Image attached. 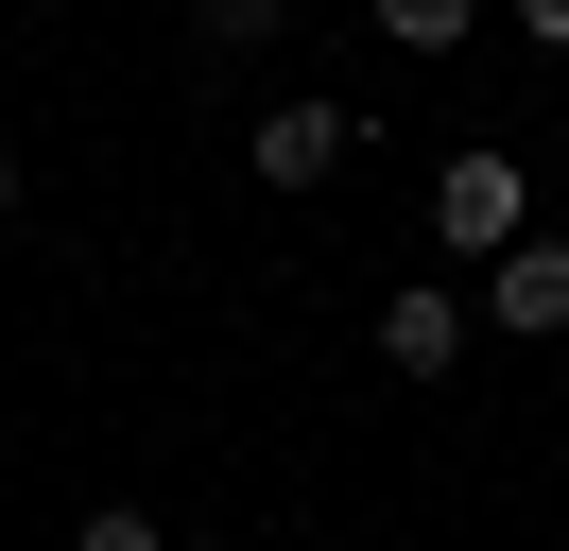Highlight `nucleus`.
<instances>
[{
  "label": "nucleus",
  "mask_w": 569,
  "mask_h": 551,
  "mask_svg": "<svg viewBox=\"0 0 569 551\" xmlns=\"http://www.w3.org/2000/svg\"><path fill=\"white\" fill-rule=\"evenodd\" d=\"M431 241H449V259H518V241H535V172L466 138V156L431 172Z\"/></svg>",
  "instance_id": "1"
},
{
  "label": "nucleus",
  "mask_w": 569,
  "mask_h": 551,
  "mask_svg": "<svg viewBox=\"0 0 569 551\" xmlns=\"http://www.w3.org/2000/svg\"><path fill=\"white\" fill-rule=\"evenodd\" d=\"M346 138H362V121L311 87V103H277V121L242 138V156H259V190H328V172H346Z\"/></svg>",
  "instance_id": "2"
},
{
  "label": "nucleus",
  "mask_w": 569,
  "mask_h": 551,
  "mask_svg": "<svg viewBox=\"0 0 569 551\" xmlns=\"http://www.w3.org/2000/svg\"><path fill=\"white\" fill-rule=\"evenodd\" d=\"M380 362H397V379H449V362H466V293H449V276L380 293Z\"/></svg>",
  "instance_id": "3"
},
{
  "label": "nucleus",
  "mask_w": 569,
  "mask_h": 551,
  "mask_svg": "<svg viewBox=\"0 0 569 551\" xmlns=\"http://www.w3.org/2000/svg\"><path fill=\"white\" fill-rule=\"evenodd\" d=\"M483 310L500 328H569V241H518V259L483 276Z\"/></svg>",
  "instance_id": "4"
},
{
  "label": "nucleus",
  "mask_w": 569,
  "mask_h": 551,
  "mask_svg": "<svg viewBox=\"0 0 569 551\" xmlns=\"http://www.w3.org/2000/svg\"><path fill=\"white\" fill-rule=\"evenodd\" d=\"M362 18H380L397 52H466V18H483V0H362Z\"/></svg>",
  "instance_id": "5"
},
{
  "label": "nucleus",
  "mask_w": 569,
  "mask_h": 551,
  "mask_svg": "<svg viewBox=\"0 0 569 551\" xmlns=\"http://www.w3.org/2000/svg\"><path fill=\"white\" fill-rule=\"evenodd\" d=\"M277 18H293V0H208V52H259Z\"/></svg>",
  "instance_id": "6"
},
{
  "label": "nucleus",
  "mask_w": 569,
  "mask_h": 551,
  "mask_svg": "<svg viewBox=\"0 0 569 551\" xmlns=\"http://www.w3.org/2000/svg\"><path fill=\"white\" fill-rule=\"evenodd\" d=\"M70 551H173V534H156V517H139V500H104V517H87V534H70Z\"/></svg>",
  "instance_id": "7"
},
{
  "label": "nucleus",
  "mask_w": 569,
  "mask_h": 551,
  "mask_svg": "<svg viewBox=\"0 0 569 551\" xmlns=\"http://www.w3.org/2000/svg\"><path fill=\"white\" fill-rule=\"evenodd\" d=\"M518 34H535V52H569V0H518Z\"/></svg>",
  "instance_id": "8"
},
{
  "label": "nucleus",
  "mask_w": 569,
  "mask_h": 551,
  "mask_svg": "<svg viewBox=\"0 0 569 551\" xmlns=\"http://www.w3.org/2000/svg\"><path fill=\"white\" fill-rule=\"evenodd\" d=\"M0 224H18V156H0Z\"/></svg>",
  "instance_id": "9"
}]
</instances>
